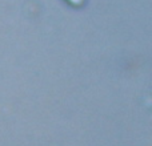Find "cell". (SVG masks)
<instances>
[{
	"mask_svg": "<svg viewBox=\"0 0 152 146\" xmlns=\"http://www.w3.org/2000/svg\"><path fill=\"white\" fill-rule=\"evenodd\" d=\"M67 1H68L69 4L75 5V7H80V5L84 3V0H67Z\"/></svg>",
	"mask_w": 152,
	"mask_h": 146,
	"instance_id": "1",
	"label": "cell"
}]
</instances>
